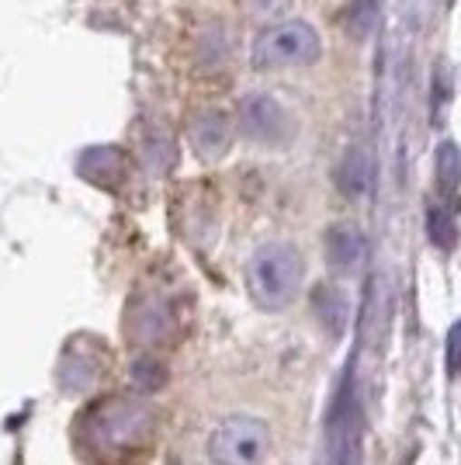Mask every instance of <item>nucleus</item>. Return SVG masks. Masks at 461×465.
<instances>
[{"label":"nucleus","mask_w":461,"mask_h":465,"mask_svg":"<svg viewBox=\"0 0 461 465\" xmlns=\"http://www.w3.org/2000/svg\"><path fill=\"white\" fill-rule=\"evenodd\" d=\"M156 410L142 400L112 396L91 407V413L80 420V438L97 462L122 465L153 441Z\"/></svg>","instance_id":"obj_1"},{"label":"nucleus","mask_w":461,"mask_h":465,"mask_svg":"<svg viewBox=\"0 0 461 465\" xmlns=\"http://www.w3.org/2000/svg\"><path fill=\"white\" fill-rule=\"evenodd\" d=\"M302 274H306L302 253L291 243H281V240L264 243L247 264L250 299L260 310H285L302 289Z\"/></svg>","instance_id":"obj_2"},{"label":"nucleus","mask_w":461,"mask_h":465,"mask_svg":"<svg viewBox=\"0 0 461 465\" xmlns=\"http://www.w3.org/2000/svg\"><path fill=\"white\" fill-rule=\"evenodd\" d=\"M319 53H323V42L312 25L281 21L257 35L250 59L257 70H299V66H312Z\"/></svg>","instance_id":"obj_3"},{"label":"nucleus","mask_w":461,"mask_h":465,"mask_svg":"<svg viewBox=\"0 0 461 465\" xmlns=\"http://www.w3.org/2000/svg\"><path fill=\"white\" fill-rule=\"evenodd\" d=\"M270 427L257 417L236 413L211 430L209 455L215 465H260L268 459Z\"/></svg>","instance_id":"obj_4"},{"label":"nucleus","mask_w":461,"mask_h":465,"mask_svg":"<svg viewBox=\"0 0 461 465\" xmlns=\"http://www.w3.org/2000/svg\"><path fill=\"white\" fill-rule=\"evenodd\" d=\"M361 462V403L354 386L344 382L337 389V400L329 410L327 424V465H358Z\"/></svg>","instance_id":"obj_5"},{"label":"nucleus","mask_w":461,"mask_h":465,"mask_svg":"<svg viewBox=\"0 0 461 465\" xmlns=\"http://www.w3.org/2000/svg\"><path fill=\"white\" fill-rule=\"evenodd\" d=\"M240 129L257 143H281L291 136V115L268 94H250L240 101Z\"/></svg>","instance_id":"obj_6"},{"label":"nucleus","mask_w":461,"mask_h":465,"mask_svg":"<svg viewBox=\"0 0 461 465\" xmlns=\"http://www.w3.org/2000/svg\"><path fill=\"white\" fill-rule=\"evenodd\" d=\"M365 257V236L354 226H333L327 232V261L333 272H354Z\"/></svg>","instance_id":"obj_7"},{"label":"nucleus","mask_w":461,"mask_h":465,"mask_svg":"<svg viewBox=\"0 0 461 465\" xmlns=\"http://www.w3.org/2000/svg\"><path fill=\"white\" fill-rule=\"evenodd\" d=\"M230 139H232V125L222 112H205V115H198L191 122V143L201 156L226 153L230 150Z\"/></svg>","instance_id":"obj_8"},{"label":"nucleus","mask_w":461,"mask_h":465,"mask_svg":"<svg viewBox=\"0 0 461 465\" xmlns=\"http://www.w3.org/2000/svg\"><path fill=\"white\" fill-rule=\"evenodd\" d=\"M316 312H319V320H323L327 327H333V333H340V330H344L347 302L337 289H319V295H316Z\"/></svg>","instance_id":"obj_9"},{"label":"nucleus","mask_w":461,"mask_h":465,"mask_svg":"<svg viewBox=\"0 0 461 465\" xmlns=\"http://www.w3.org/2000/svg\"><path fill=\"white\" fill-rule=\"evenodd\" d=\"M340 188H344L347 194H361L368 188V160L358 153L347 156V163L340 167Z\"/></svg>","instance_id":"obj_10"},{"label":"nucleus","mask_w":461,"mask_h":465,"mask_svg":"<svg viewBox=\"0 0 461 465\" xmlns=\"http://www.w3.org/2000/svg\"><path fill=\"white\" fill-rule=\"evenodd\" d=\"M447 371H451V375L461 371V320L451 327V333H447Z\"/></svg>","instance_id":"obj_11"}]
</instances>
